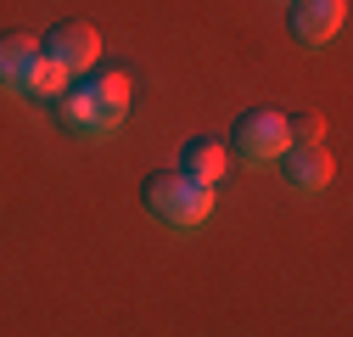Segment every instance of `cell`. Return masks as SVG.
I'll return each mask as SVG.
<instances>
[{
  "mask_svg": "<svg viewBox=\"0 0 353 337\" xmlns=\"http://www.w3.org/2000/svg\"><path fill=\"white\" fill-rule=\"evenodd\" d=\"M275 163H281V175H286L292 191H325L331 186V168H336L325 146H286Z\"/></svg>",
  "mask_w": 353,
  "mask_h": 337,
  "instance_id": "8992f818",
  "label": "cell"
},
{
  "mask_svg": "<svg viewBox=\"0 0 353 337\" xmlns=\"http://www.w3.org/2000/svg\"><path fill=\"white\" fill-rule=\"evenodd\" d=\"M180 175H191V180H202V186H219V180L230 175V152L219 146L213 135H196V141L180 146Z\"/></svg>",
  "mask_w": 353,
  "mask_h": 337,
  "instance_id": "52a82bcc",
  "label": "cell"
},
{
  "mask_svg": "<svg viewBox=\"0 0 353 337\" xmlns=\"http://www.w3.org/2000/svg\"><path fill=\"white\" fill-rule=\"evenodd\" d=\"M34 62H39V39L34 34H0V84L23 90V79H28Z\"/></svg>",
  "mask_w": 353,
  "mask_h": 337,
  "instance_id": "ba28073f",
  "label": "cell"
},
{
  "mask_svg": "<svg viewBox=\"0 0 353 337\" xmlns=\"http://www.w3.org/2000/svg\"><path fill=\"white\" fill-rule=\"evenodd\" d=\"M129 113V73L123 68H107L84 84H68L62 96V124L73 135H112Z\"/></svg>",
  "mask_w": 353,
  "mask_h": 337,
  "instance_id": "6da1fadb",
  "label": "cell"
},
{
  "mask_svg": "<svg viewBox=\"0 0 353 337\" xmlns=\"http://www.w3.org/2000/svg\"><path fill=\"white\" fill-rule=\"evenodd\" d=\"M68 79H73V73H68L62 62H51L46 51H39V62H34L28 79H23V96H28V102H62V96H68Z\"/></svg>",
  "mask_w": 353,
  "mask_h": 337,
  "instance_id": "9c48e42d",
  "label": "cell"
},
{
  "mask_svg": "<svg viewBox=\"0 0 353 337\" xmlns=\"http://www.w3.org/2000/svg\"><path fill=\"white\" fill-rule=\"evenodd\" d=\"M292 34L303 39V46H325V39L342 34L347 23V0H292Z\"/></svg>",
  "mask_w": 353,
  "mask_h": 337,
  "instance_id": "5b68a950",
  "label": "cell"
},
{
  "mask_svg": "<svg viewBox=\"0 0 353 337\" xmlns=\"http://www.w3.org/2000/svg\"><path fill=\"white\" fill-rule=\"evenodd\" d=\"M39 51H46L51 62H62L68 73H90L96 57H101V34H96V23H57Z\"/></svg>",
  "mask_w": 353,
  "mask_h": 337,
  "instance_id": "277c9868",
  "label": "cell"
},
{
  "mask_svg": "<svg viewBox=\"0 0 353 337\" xmlns=\"http://www.w3.org/2000/svg\"><path fill=\"white\" fill-rule=\"evenodd\" d=\"M146 214L168 231H196L208 214H213V186L180 175V168H168V175H152L146 180Z\"/></svg>",
  "mask_w": 353,
  "mask_h": 337,
  "instance_id": "7a4b0ae2",
  "label": "cell"
},
{
  "mask_svg": "<svg viewBox=\"0 0 353 337\" xmlns=\"http://www.w3.org/2000/svg\"><path fill=\"white\" fill-rule=\"evenodd\" d=\"M286 146H292V135H286V113H275V107H252V113L236 118V157H247V163H275Z\"/></svg>",
  "mask_w": 353,
  "mask_h": 337,
  "instance_id": "3957f363",
  "label": "cell"
}]
</instances>
